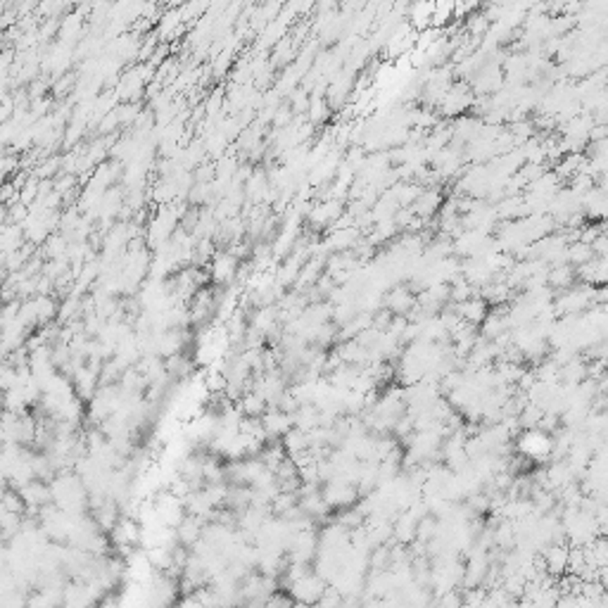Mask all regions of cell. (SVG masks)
I'll list each match as a JSON object with an SVG mask.
<instances>
[{
	"label": "cell",
	"instance_id": "cell-1",
	"mask_svg": "<svg viewBox=\"0 0 608 608\" xmlns=\"http://www.w3.org/2000/svg\"><path fill=\"white\" fill-rule=\"evenodd\" d=\"M0 506H3V511H8V513H17V516H21V513H24V508H26V504H24V499H21L19 492H15V490H5V492H3V497H0Z\"/></svg>",
	"mask_w": 608,
	"mask_h": 608
}]
</instances>
